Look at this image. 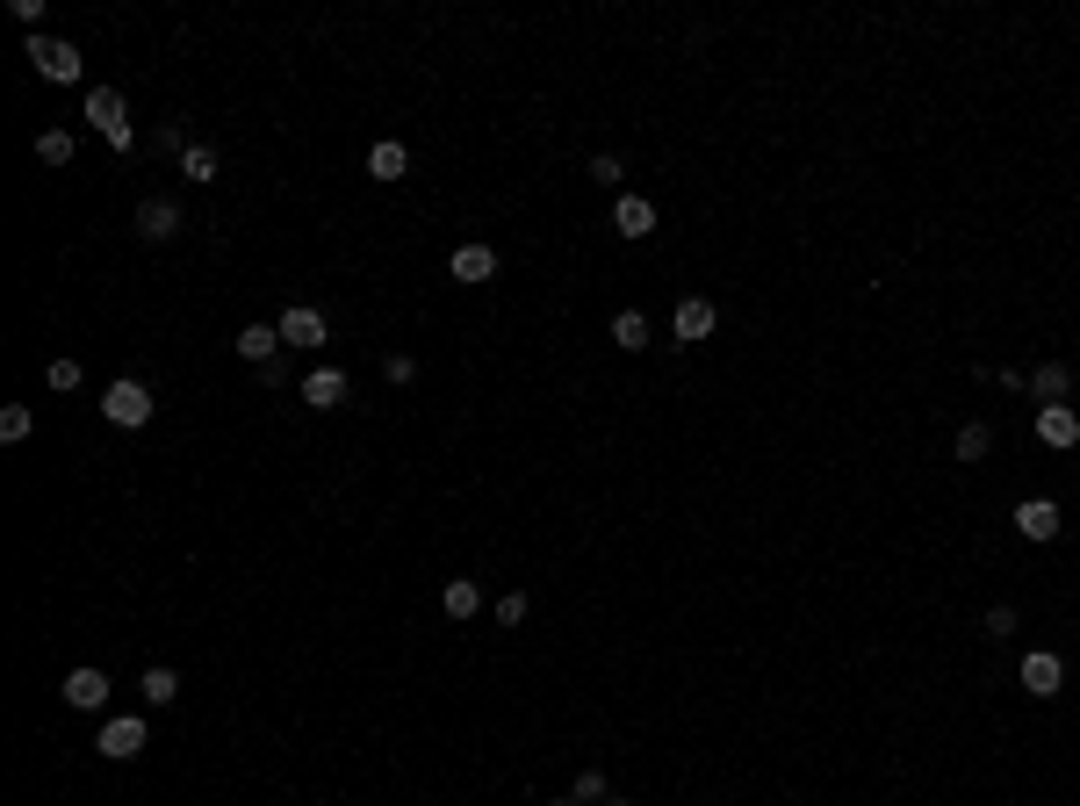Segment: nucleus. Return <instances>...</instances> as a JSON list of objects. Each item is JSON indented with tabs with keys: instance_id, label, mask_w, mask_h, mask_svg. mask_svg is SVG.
<instances>
[{
	"instance_id": "1",
	"label": "nucleus",
	"mask_w": 1080,
	"mask_h": 806,
	"mask_svg": "<svg viewBox=\"0 0 1080 806\" xmlns=\"http://www.w3.org/2000/svg\"><path fill=\"white\" fill-rule=\"evenodd\" d=\"M87 123L101 130V145L109 151H130L137 145V130H130V109H123V94H116V87H87Z\"/></svg>"
},
{
	"instance_id": "2",
	"label": "nucleus",
	"mask_w": 1080,
	"mask_h": 806,
	"mask_svg": "<svg viewBox=\"0 0 1080 806\" xmlns=\"http://www.w3.org/2000/svg\"><path fill=\"white\" fill-rule=\"evenodd\" d=\"M29 66H37L43 80H80V66H87V58L72 51L66 37H29Z\"/></svg>"
},
{
	"instance_id": "3",
	"label": "nucleus",
	"mask_w": 1080,
	"mask_h": 806,
	"mask_svg": "<svg viewBox=\"0 0 1080 806\" xmlns=\"http://www.w3.org/2000/svg\"><path fill=\"white\" fill-rule=\"evenodd\" d=\"M145 742H151V727L137 720V713H116V720L101 727V756H109V764H130V756L145 749Z\"/></svg>"
},
{
	"instance_id": "4",
	"label": "nucleus",
	"mask_w": 1080,
	"mask_h": 806,
	"mask_svg": "<svg viewBox=\"0 0 1080 806\" xmlns=\"http://www.w3.org/2000/svg\"><path fill=\"white\" fill-rule=\"evenodd\" d=\"M101 410H109V425H145L151 418V389L145 382H109L101 389Z\"/></svg>"
},
{
	"instance_id": "5",
	"label": "nucleus",
	"mask_w": 1080,
	"mask_h": 806,
	"mask_svg": "<svg viewBox=\"0 0 1080 806\" xmlns=\"http://www.w3.org/2000/svg\"><path fill=\"white\" fill-rule=\"evenodd\" d=\"M1059 526H1067V511H1059L1052 497H1023V505H1015V534L1023 540H1059Z\"/></svg>"
},
{
	"instance_id": "6",
	"label": "nucleus",
	"mask_w": 1080,
	"mask_h": 806,
	"mask_svg": "<svg viewBox=\"0 0 1080 806\" xmlns=\"http://www.w3.org/2000/svg\"><path fill=\"white\" fill-rule=\"evenodd\" d=\"M1059 684H1067V663H1059L1052 648H1030L1023 656V691L1030 698H1059Z\"/></svg>"
},
{
	"instance_id": "7",
	"label": "nucleus",
	"mask_w": 1080,
	"mask_h": 806,
	"mask_svg": "<svg viewBox=\"0 0 1080 806\" xmlns=\"http://www.w3.org/2000/svg\"><path fill=\"white\" fill-rule=\"evenodd\" d=\"M613 231H620V238H648V231H656V202L620 188V195H613Z\"/></svg>"
},
{
	"instance_id": "8",
	"label": "nucleus",
	"mask_w": 1080,
	"mask_h": 806,
	"mask_svg": "<svg viewBox=\"0 0 1080 806\" xmlns=\"http://www.w3.org/2000/svg\"><path fill=\"white\" fill-rule=\"evenodd\" d=\"M174 231H180V202H166V195H151V202H137V238H151V246H166Z\"/></svg>"
},
{
	"instance_id": "9",
	"label": "nucleus",
	"mask_w": 1080,
	"mask_h": 806,
	"mask_svg": "<svg viewBox=\"0 0 1080 806\" xmlns=\"http://www.w3.org/2000/svg\"><path fill=\"white\" fill-rule=\"evenodd\" d=\"M1023 389L1038 397V410H1044V404H1073V368H1067V360H1044V368L1030 375Z\"/></svg>"
},
{
	"instance_id": "10",
	"label": "nucleus",
	"mask_w": 1080,
	"mask_h": 806,
	"mask_svg": "<svg viewBox=\"0 0 1080 806\" xmlns=\"http://www.w3.org/2000/svg\"><path fill=\"white\" fill-rule=\"evenodd\" d=\"M447 273H454V281H468V288H476V281H491V273H497V252L483 246V238H468V246H454Z\"/></svg>"
},
{
	"instance_id": "11",
	"label": "nucleus",
	"mask_w": 1080,
	"mask_h": 806,
	"mask_svg": "<svg viewBox=\"0 0 1080 806\" xmlns=\"http://www.w3.org/2000/svg\"><path fill=\"white\" fill-rule=\"evenodd\" d=\"M66 706L72 713H101L109 706V670H72L66 677Z\"/></svg>"
},
{
	"instance_id": "12",
	"label": "nucleus",
	"mask_w": 1080,
	"mask_h": 806,
	"mask_svg": "<svg viewBox=\"0 0 1080 806\" xmlns=\"http://www.w3.org/2000/svg\"><path fill=\"white\" fill-rule=\"evenodd\" d=\"M303 404H310V410H339L346 404V375L339 368H310V375H303Z\"/></svg>"
},
{
	"instance_id": "13",
	"label": "nucleus",
	"mask_w": 1080,
	"mask_h": 806,
	"mask_svg": "<svg viewBox=\"0 0 1080 806\" xmlns=\"http://www.w3.org/2000/svg\"><path fill=\"white\" fill-rule=\"evenodd\" d=\"M1038 439H1044V447H1073V439H1080V410L1073 404H1044L1038 410Z\"/></svg>"
},
{
	"instance_id": "14",
	"label": "nucleus",
	"mask_w": 1080,
	"mask_h": 806,
	"mask_svg": "<svg viewBox=\"0 0 1080 806\" xmlns=\"http://www.w3.org/2000/svg\"><path fill=\"white\" fill-rule=\"evenodd\" d=\"M713 317H721V310H713L706 296H684L671 325H677V339H684V346H698V339H706V331H713Z\"/></svg>"
},
{
	"instance_id": "15",
	"label": "nucleus",
	"mask_w": 1080,
	"mask_h": 806,
	"mask_svg": "<svg viewBox=\"0 0 1080 806\" xmlns=\"http://www.w3.org/2000/svg\"><path fill=\"white\" fill-rule=\"evenodd\" d=\"M274 331H281V346H325V331H331V325H325L317 310H303V302H296V310H288Z\"/></svg>"
},
{
	"instance_id": "16",
	"label": "nucleus",
	"mask_w": 1080,
	"mask_h": 806,
	"mask_svg": "<svg viewBox=\"0 0 1080 806\" xmlns=\"http://www.w3.org/2000/svg\"><path fill=\"white\" fill-rule=\"evenodd\" d=\"M238 354H246L252 368H274V360H281V331H274V325H246V331H238Z\"/></svg>"
},
{
	"instance_id": "17",
	"label": "nucleus",
	"mask_w": 1080,
	"mask_h": 806,
	"mask_svg": "<svg viewBox=\"0 0 1080 806\" xmlns=\"http://www.w3.org/2000/svg\"><path fill=\"white\" fill-rule=\"evenodd\" d=\"M439 605H447V619H476V613H483V590H476V576H447Z\"/></svg>"
},
{
	"instance_id": "18",
	"label": "nucleus",
	"mask_w": 1080,
	"mask_h": 806,
	"mask_svg": "<svg viewBox=\"0 0 1080 806\" xmlns=\"http://www.w3.org/2000/svg\"><path fill=\"white\" fill-rule=\"evenodd\" d=\"M368 173L375 180H404L410 173V151L397 145V137H383V145H368Z\"/></svg>"
},
{
	"instance_id": "19",
	"label": "nucleus",
	"mask_w": 1080,
	"mask_h": 806,
	"mask_svg": "<svg viewBox=\"0 0 1080 806\" xmlns=\"http://www.w3.org/2000/svg\"><path fill=\"white\" fill-rule=\"evenodd\" d=\"M987 454H994V425L965 418V425H958V461H987Z\"/></svg>"
},
{
	"instance_id": "20",
	"label": "nucleus",
	"mask_w": 1080,
	"mask_h": 806,
	"mask_svg": "<svg viewBox=\"0 0 1080 806\" xmlns=\"http://www.w3.org/2000/svg\"><path fill=\"white\" fill-rule=\"evenodd\" d=\"M137 691H145V698H151V706H174V698H180V677H174V670H166V663H151V670H145V677H137Z\"/></svg>"
},
{
	"instance_id": "21",
	"label": "nucleus",
	"mask_w": 1080,
	"mask_h": 806,
	"mask_svg": "<svg viewBox=\"0 0 1080 806\" xmlns=\"http://www.w3.org/2000/svg\"><path fill=\"white\" fill-rule=\"evenodd\" d=\"M613 346L642 354V346H648V317H642V310H620V317H613Z\"/></svg>"
},
{
	"instance_id": "22",
	"label": "nucleus",
	"mask_w": 1080,
	"mask_h": 806,
	"mask_svg": "<svg viewBox=\"0 0 1080 806\" xmlns=\"http://www.w3.org/2000/svg\"><path fill=\"white\" fill-rule=\"evenodd\" d=\"M37 159L43 166H72V130H37Z\"/></svg>"
},
{
	"instance_id": "23",
	"label": "nucleus",
	"mask_w": 1080,
	"mask_h": 806,
	"mask_svg": "<svg viewBox=\"0 0 1080 806\" xmlns=\"http://www.w3.org/2000/svg\"><path fill=\"white\" fill-rule=\"evenodd\" d=\"M29 425H37V410H29V404H8V410H0V439H8V447H14V439H29Z\"/></svg>"
},
{
	"instance_id": "24",
	"label": "nucleus",
	"mask_w": 1080,
	"mask_h": 806,
	"mask_svg": "<svg viewBox=\"0 0 1080 806\" xmlns=\"http://www.w3.org/2000/svg\"><path fill=\"white\" fill-rule=\"evenodd\" d=\"M569 799H576V806H598V799H613V793H605V770H576Z\"/></svg>"
},
{
	"instance_id": "25",
	"label": "nucleus",
	"mask_w": 1080,
	"mask_h": 806,
	"mask_svg": "<svg viewBox=\"0 0 1080 806\" xmlns=\"http://www.w3.org/2000/svg\"><path fill=\"white\" fill-rule=\"evenodd\" d=\"M180 173H188V180H217V151H209V145H188Z\"/></svg>"
},
{
	"instance_id": "26",
	"label": "nucleus",
	"mask_w": 1080,
	"mask_h": 806,
	"mask_svg": "<svg viewBox=\"0 0 1080 806\" xmlns=\"http://www.w3.org/2000/svg\"><path fill=\"white\" fill-rule=\"evenodd\" d=\"M43 382H51L58 397H66V389H80V360H66V354H58L51 368H43Z\"/></svg>"
},
{
	"instance_id": "27",
	"label": "nucleus",
	"mask_w": 1080,
	"mask_h": 806,
	"mask_svg": "<svg viewBox=\"0 0 1080 806\" xmlns=\"http://www.w3.org/2000/svg\"><path fill=\"white\" fill-rule=\"evenodd\" d=\"M591 180H598V188H613V195H620V180H627V166H620L613 151H598V159H591Z\"/></svg>"
},
{
	"instance_id": "28",
	"label": "nucleus",
	"mask_w": 1080,
	"mask_h": 806,
	"mask_svg": "<svg viewBox=\"0 0 1080 806\" xmlns=\"http://www.w3.org/2000/svg\"><path fill=\"white\" fill-rule=\"evenodd\" d=\"M526 619V590H505V598H497V627H519Z\"/></svg>"
},
{
	"instance_id": "29",
	"label": "nucleus",
	"mask_w": 1080,
	"mask_h": 806,
	"mask_svg": "<svg viewBox=\"0 0 1080 806\" xmlns=\"http://www.w3.org/2000/svg\"><path fill=\"white\" fill-rule=\"evenodd\" d=\"M1015 634V605H994V613H987V641H1009Z\"/></svg>"
},
{
	"instance_id": "30",
	"label": "nucleus",
	"mask_w": 1080,
	"mask_h": 806,
	"mask_svg": "<svg viewBox=\"0 0 1080 806\" xmlns=\"http://www.w3.org/2000/svg\"><path fill=\"white\" fill-rule=\"evenodd\" d=\"M14 22H22V29H37V37H43V0H14Z\"/></svg>"
},
{
	"instance_id": "31",
	"label": "nucleus",
	"mask_w": 1080,
	"mask_h": 806,
	"mask_svg": "<svg viewBox=\"0 0 1080 806\" xmlns=\"http://www.w3.org/2000/svg\"><path fill=\"white\" fill-rule=\"evenodd\" d=\"M383 375H389V382H410V375H418V360H410V354H389Z\"/></svg>"
},
{
	"instance_id": "32",
	"label": "nucleus",
	"mask_w": 1080,
	"mask_h": 806,
	"mask_svg": "<svg viewBox=\"0 0 1080 806\" xmlns=\"http://www.w3.org/2000/svg\"><path fill=\"white\" fill-rule=\"evenodd\" d=\"M598 806H627V799H598Z\"/></svg>"
}]
</instances>
